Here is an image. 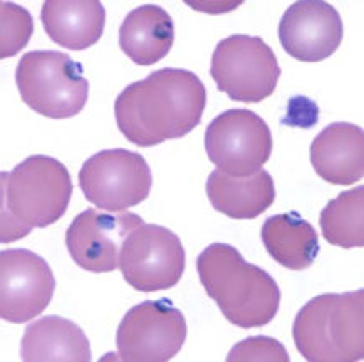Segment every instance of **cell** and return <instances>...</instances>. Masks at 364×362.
Segmentation results:
<instances>
[{"label":"cell","mask_w":364,"mask_h":362,"mask_svg":"<svg viewBox=\"0 0 364 362\" xmlns=\"http://www.w3.org/2000/svg\"><path fill=\"white\" fill-rule=\"evenodd\" d=\"M207 106V89L197 74L165 67L121 91L116 123L133 145L149 148L193 131Z\"/></svg>","instance_id":"cell-1"},{"label":"cell","mask_w":364,"mask_h":362,"mask_svg":"<svg viewBox=\"0 0 364 362\" xmlns=\"http://www.w3.org/2000/svg\"><path fill=\"white\" fill-rule=\"evenodd\" d=\"M197 272L205 292L228 322L242 329L264 327L281 307V289L269 272L245 262L228 243H212L198 255Z\"/></svg>","instance_id":"cell-2"},{"label":"cell","mask_w":364,"mask_h":362,"mask_svg":"<svg viewBox=\"0 0 364 362\" xmlns=\"http://www.w3.org/2000/svg\"><path fill=\"white\" fill-rule=\"evenodd\" d=\"M71 194V175L55 158L34 155L11 173L4 171L0 241L12 243L34 229H46L59 221L68 210Z\"/></svg>","instance_id":"cell-3"},{"label":"cell","mask_w":364,"mask_h":362,"mask_svg":"<svg viewBox=\"0 0 364 362\" xmlns=\"http://www.w3.org/2000/svg\"><path fill=\"white\" fill-rule=\"evenodd\" d=\"M294 342L309 362L364 359V290L323 294L299 310Z\"/></svg>","instance_id":"cell-4"},{"label":"cell","mask_w":364,"mask_h":362,"mask_svg":"<svg viewBox=\"0 0 364 362\" xmlns=\"http://www.w3.org/2000/svg\"><path fill=\"white\" fill-rule=\"evenodd\" d=\"M22 101L37 114L69 119L81 113L90 97L84 69L59 50H32L22 55L16 69Z\"/></svg>","instance_id":"cell-5"},{"label":"cell","mask_w":364,"mask_h":362,"mask_svg":"<svg viewBox=\"0 0 364 362\" xmlns=\"http://www.w3.org/2000/svg\"><path fill=\"white\" fill-rule=\"evenodd\" d=\"M210 74L232 101L260 103L272 96L281 77L277 57L264 39L235 34L217 44Z\"/></svg>","instance_id":"cell-6"},{"label":"cell","mask_w":364,"mask_h":362,"mask_svg":"<svg viewBox=\"0 0 364 362\" xmlns=\"http://www.w3.org/2000/svg\"><path fill=\"white\" fill-rule=\"evenodd\" d=\"M153 175L138 153L116 148L102 150L84 161L79 188L92 205L106 212H126L149 197Z\"/></svg>","instance_id":"cell-7"},{"label":"cell","mask_w":364,"mask_h":362,"mask_svg":"<svg viewBox=\"0 0 364 362\" xmlns=\"http://www.w3.org/2000/svg\"><path fill=\"white\" fill-rule=\"evenodd\" d=\"M186 341V320L170 299L146 300L129 309L116 332L119 361L165 362Z\"/></svg>","instance_id":"cell-8"},{"label":"cell","mask_w":364,"mask_h":362,"mask_svg":"<svg viewBox=\"0 0 364 362\" xmlns=\"http://www.w3.org/2000/svg\"><path fill=\"white\" fill-rule=\"evenodd\" d=\"M205 150L217 170L230 176H250L272 155V133L254 111L228 109L208 124Z\"/></svg>","instance_id":"cell-9"},{"label":"cell","mask_w":364,"mask_h":362,"mask_svg":"<svg viewBox=\"0 0 364 362\" xmlns=\"http://www.w3.org/2000/svg\"><path fill=\"white\" fill-rule=\"evenodd\" d=\"M186 255L178 235L161 225L143 224L124 240L119 270L138 292L175 287L185 272Z\"/></svg>","instance_id":"cell-10"},{"label":"cell","mask_w":364,"mask_h":362,"mask_svg":"<svg viewBox=\"0 0 364 362\" xmlns=\"http://www.w3.org/2000/svg\"><path fill=\"white\" fill-rule=\"evenodd\" d=\"M55 277L49 263L26 248L0 252V317L11 324L29 322L48 309Z\"/></svg>","instance_id":"cell-11"},{"label":"cell","mask_w":364,"mask_h":362,"mask_svg":"<svg viewBox=\"0 0 364 362\" xmlns=\"http://www.w3.org/2000/svg\"><path fill=\"white\" fill-rule=\"evenodd\" d=\"M143 225V218L132 212H82L66 230V247L71 258L84 270L106 273L119 268L124 240Z\"/></svg>","instance_id":"cell-12"},{"label":"cell","mask_w":364,"mask_h":362,"mask_svg":"<svg viewBox=\"0 0 364 362\" xmlns=\"http://www.w3.org/2000/svg\"><path fill=\"white\" fill-rule=\"evenodd\" d=\"M344 27L339 12L323 0H301L284 12L279 40L291 57L321 62L343 43Z\"/></svg>","instance_id":"cell-13"},{"label":"cell","mask_w":364,"mask_h":362,"mask_svg":"<svg viewBox=\"0 0 364 362\" xmlns=\"http://www.w3.org/2000/svg\"><path fill=\"white\" fill-rule=\"evenodd\" d=\"M312 168L333 185H353L364 176V131L351 123H333L312 141Z\"/></svg>","instance_id":"cell-14"},{"label":"cell","mask_w":364,"mask_h":362,"mask_svg":"<svg viewBox=\"0 0 364 362\" xmlns=\"http://www.w3.org/2000/svg\"><path fill=\"white\" fill-rule=\"evenodd\" d=\"M41 22L60 48L84 50L102 37L106 9L100 0H48L42 6Z\"/></svg>","instance_id":"cell-15"},{"label":"cell","mask_w":364,"mask_h":362,"mask_svg":"<svg viewBox=\"0 0 364 362\" xmlns=\"http://www.w3.org/2000/svg\"><path fill=\"white\" fill-rule=\"evenodd\" d=\"M207 197L217 212L233 220H254L272 207L274 180L260 168L250 176H230L213 170L207 180Z\"/></svg>","instance_id":"cell-16"},{"label":"cell","mask_w":364,"mask_h":362,"mask_svg":"<svg viewBox=\"0 0 364 362\" xmlns=\"http://www.w3.org/2000/svg\"><path fill=\"white\" fill-rule=\"evenodd\" d=\"M26 362H90L91 344L81 327L60 315H48L27 326L21 344Z\"/></svg>","instance_id":"cell-17"},{"label":"cell","mask_w":364,"mask_h":362,"mask_svg":"<svg viewBox=\"0 0 364 362\" xmlns=\"http://www.w3.org/2000/svg\"><path fill=\"white\" fill-rule=\"evenodd\" d=\"M173 43V18L155 4L136 7L119 27V48L138 66H151L165 59Z\"/></svg>","instance_id":"cell-18"},{"label":"cell","mask_w":364,"mask_h":362,"mask_svg":"<svg viewBox=\"0 0 364 362\" xmlns=\"http://www.w3.org/2000/svg\"><path fill=\"white\" fill-rule=\"evenodd\" d=\"M262 241L270 257L289 270H306L319 255V235L297 212L269 216Z\"/></svg>","instance_id":"cell-19"},{"label":"cell","mask_w":364,"mask_h":362,"mask_svg":"<svg viewBox=\"0 0 364 362\" xmlns=\"http://www.w3.org/2000/svg\"><path fill=\"white\" fill-rule=\"evenodd\" d=\"M321 231L331 245L361 248L364 245V187L341 193L321 212Z\"/></svg>","instance_id":"cell-20"},{"label":"cell","mask_w":364,"mask_h":362,"mask_svg":"<svg viewBox=\"0 0 364 362\" xmlns=\"http://www.w3.org/2000/svg\"><path fill=\"white\" fill-rule=\"evenodd\" d=\"M34 21L27 9L14 2L0 4V59L14 57L29 44Z\"/></svg>","instance_id":"cell-21"},{"label":"cell","mask_w":364,"mask_h":362,"mask_svg":"<svg viewBox=\"0 0 364 362\" xmlns=\"http://www.w3.org/2000/svg\"><path fill=\"white\" fill-rule=\"evenodd\" d=\"M228 362H289V354L281 342L272 337H249L232 347Z\"/></svg>","instance_id":"cell-22"}]
</instances>
